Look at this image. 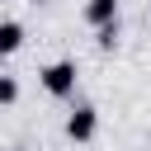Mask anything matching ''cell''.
<instances>
[{
  "mask_svg": "<svg viewBox=\"0 0 151 151\" xmlns=\"http://www.w3.org/2000/svg\"><path fill=\"white\" fill-rule=\"evenodd\" d=\"M99 47H104V52L118 47V24H104V28H99Z\"/></svg>",
  "mask_w": 151,
  "mask_h": 151,
  "instance_id": "obj_6",
  "label": "cell"
},
{
  "mask_svg": "<svg viewBox=\"0 0 151 151\" xmlns=\"http://www.w3.org/2000/svg\"><path fill=\"white\" fill-rule=\"evenodd\" d=\"M85 24H94V28L118 24V0H85Z\"/></svg>",
  "mask_w": 151,
  "mask_h": 151,
  "instance_id": "obj_3",
  "label": "cell"
},
{
  "mask_svg": "<svg viewBox=\"0 0 151 151\" xmlns=\"http://www.w3.org/2000/svg\"><path fill=\"white\" fill-rule=\"evenodd\" d=\"M76 76H80V71H76V61H71V57L47 61V66L38 71V80H42V90H47L52 99H71V94H76Z\"/></svg>",
  "mask_w": 151,
  "mask_h": 151,
  "instance_id": "obj_1",
  "label": "cell"
},
{
  "mask_svg": "<svg viewBox=\"0 0 151 151\" xmlns=\"http://www.w3.org/2000/svg\"><path fill=\"white\" fill-rule=\"evenodd\" d=\"M19 99V80L14 76H0V104H14Z\"/></svg>",
  "mask_w": 151,
  "mask_h": 151,
  "instance_id": "obj_5",
  "label": "cell"
},
{
  "mask_svg": "<svg viewBox=\"0 0 151 151\" xmlns=\"http://www.w3.org/2000/svg\"><path fill=\"white\" fill-rule=\"evenodd\" d=\"M19 47H24V24L5 19V24H0V57H14Z\"/></svg>",
  "mask_w": 151,
  "mask_h": 151,
  "instance_id": "obj_4",
  "label": "cell"
},
{
  "mask_svg": "<svg viewBox=\"0 0 151 151\" xmlns=\"http://www.w3.org/2000/svg\"><path fill=\"white\" fill-rule=\"evenodd\" d=\"M94 127H99V113H94L90 104H76V109L66 113V137H71V142H90Z\"/></svg>",
  "mask_w": 151,
  "mask_h": 151,
  "instance_id": "obj_2",
  "label": "cell"
},
{
  "mask_svg": "<svg viewBox=\"0 0 151 151\" xmlns=\"http://www.w3.org/2000/svg\"><path fill=\"white\" fill-rule=\"evenodd\" d=\"M33 5H42V0H33Z\"/></svg>",
  "mask_w": 151,
  "mask_h": 151,
  "instance_id": "obj_7",
  "label": "cell"
}]
</instances>
